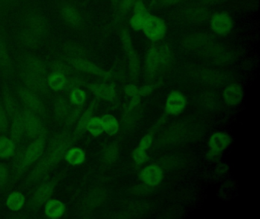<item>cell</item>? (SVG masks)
<instances>
[{"instance_id": "obj_1", "label": "cell", "mask_w": 260, "mask_h": 219, "mask_svg": "<svg viewBox=\"0 0 260 219\" xmlns=\"http://www.w3.org/2000/svg\"><path fill=\"white\" fill-rule=\"evenodd\" d=\"M74 141L73 134L69 131H63L54 135L50 141L46 151L39 158V162L28 175L26 182L28 184H35L43 179L51 169L64 158L65 154L72 147Z\"/></svg>"}, {"instance_id": "obj_2", "label": "cell", "mask_w": 260, "mask_h": 219, "mask_svg": "<svg viewBox=\"0 0 260 219\" xmlns=\"http://www.w3.org/2000/svg\"><path fill=\"white\" fill-rule=\"evenodd\" d=\"M56 8L62 22L68 28L78 32L86 29V15L75 0H56Z\"/></svg>"}, {"instance_id": "obj_3", "label": "cell", "mask_w": 260, "mask_h": 219, "mask_svg": "<svg viewBox=\"0 0 260 219\" xmlns=\"http://www.w3.org/2000/svg\"><path fill=\"white\" fill-rule=\"evenodd\" d=\"M19 25L40 38L43 42L49 35V21L38 8H28L22 12L19 17Z\"/></svg>"}, {"instance_id": "obj_4", "label": "cell", "mask_w": 260, "mask_h": 219, "mask_svg": "<svg viewBox=\"0 0 260 219\" xmlns=\"http://www.w3.org/2000/svg\"><path fill=\"white\" fill-rule=\"evenodd\" d=\"M15 66L26 72L45 76H48L49 70V65L44 59L28 52H22L18 55Z\"/></svg>"}, {"instance_id": "obj_5", "label": "cell", "mask_w": 260, "mask_h": 219, "mask_svg": "<svg viewBox=\"0 0 260 219\" xmlns=\"http://www.w3.org/2000/svg\"><path fill=\"white\" fill-rule=\"evenodd\" d=\"M15 76H17L19 83L39 95H46L51 92L47 76L26 72L17 68H16Z\"/></svg>"}, {"instance_id": "obj_6", "label": "cell", "mask_w": 260, "mask_h": 219, "mask_svg": "<svg viewBox=\"0 0 260 219\" xmlns=\"http://www.w3.org/2000/svg\"><path fill=\"white\" fill-rule=\"evenodd\" d=\"M15 91L22 104L25 105L35 114L39 115L41 118L45 120L46 117V109H45L44 102L39 97V94L28 89L19 82L16 84Z\"/></svg>"}, {"instance_id": "obj_7", "label": "cell", "mask_w": 260, "mask_h": 219, "mask_svg": "<svg viewBox=\"0 0 260 219\" xmlns=\"http://www.w3.org/2000/svg\"><path fill=\"white\" fill-rule=\"evenodd\" d=\"M62 173L54 176L49 180L45 181L39 185L33 193L29 202V207L31 210L39 209L41 206L46 203L52 196L55 187L60 181Z\"/></svg>"}, {"instance_id": "obj_8", "label": "cell", "mask_w": 260, "mask_h": 219, "mask_svg": "<svg viewBox=\"0 0 260 219\" xmlns=\"http://www.w3.org/2000/svg\"><path fill=\"white\" fill-rule=\"evenodd\" d=\"M16 71L15 62L10 54L5 29L0 23V73L7 78L14 76Z\"/></svg>"}, {"instance_id": "obj_9", "label": "cell", "mask_w": 260, "mask_h": 219, "mask_svg": "<svg viewBox=\"0 0 260 219\" xmlns=\"http://www.w3.org/2000/svg\"><path fill=\"white\" fill-rule=\"evenodd\" d=\"M47 145V130L46 129L34 138L32 142L26 148L22 149L24 164L28 169L30 166L36 162L45 152Z\"/></svg>"}, {"instance_id": "obj_10", "label": "cell", "mask_w": 260, "mask_h": 219, "mask_svg": "<svg viewBox=\"0 0 260 219\" xmlns=\"http://www.w3.org/2000/svg\"><path fill=\"white\" fill-rule=\"evenodd\" d=\"M25 126V135L28 138L34 139L39 136L46 128L44 126L42 119L25 105L21 108Z\"/></svg>"}, {"instance_id": "obj_11", "label": "cell", "mask_w": 260, "mask_h": 219, "mask_svg": "<svg viewBox=\"0 0 260 219\" xmlns=\"http://www.w3.org/2000/svg\"><path fill=\"white\" fill-rule=\"evenodd\" d=\"M60 59V58H59ZM63 60L71 64L77 71H83L88 74L95 75L104 79H111L112 74L109 71L102 69L95 64L91 62L85 57H68L64 58Z\"/></svg>"}, {"instance_id": "obj_12", "label": "cell", "mask_w": 260, "mask_h": 219, "mask_svg": "<svg viewBox=\"0 0 260 219\" xmlns=\"http://www.w3.org/2000/svg\"><path fill=\"white\" fill-rule=\"evenodd\" d=\"M142 30L150 41H158L165 36L167 26L160 18L151 15L146 21Z\"/></svg>"}, {"instance_id": "obj_13", "label": "cell", "mask_w": 260, "mask_h": 219, "mask_svg": "<svg viewBox=\"0 0 260 219\" xmlns=\"http://www.w3.org/2000/svg\"><path fill=\"white\" fill-rule=\"evenodd\" d=\"M121 41L124 51L128 58L129 70L132 76H136L139 72V62L137 57L136 53L134 49L132 38L127 29H124L121 31Z\"/></svg>"}, {"instance_id": "obj_14", "label": "cell", "mask_w": 260, "mask_h": 219, "mask_svg": "<svg viewBox=\"0 0 260 219\" xmlns=\"http://www.w3.org/2000/svg\"><path fill=\"white\" fill-rule=\"evenodd\" d=\"M150 15L142 0H137L133 7V15L130 18L131 27L134 30H142L144 24Z\"/></svg>"}, {"instance_id": "obj_15", "label": "cell", "mask_w": 260, "mask_h": 219, "mask_svg": "<svg viewBox=\"0 0 260 219\" xmlns=\"http://www.w3.org/2000/svg\"><path fill=\"white\" fill-rule=\"evenodd\" d=\"M15 36H16L17 42L22 47L27 49H31V50L39 48L44 43L40 38H38L37 36L33 34L32 33L28 31L26 29L24 28L19 24L16 28Z\"/></svg>"}, {"instance_id": "obj_16", "label": "cell", "mask_w": 260, "mask_h": 219, "mask_svg": "<svg viewBox=\"0 0 260 219\" xmlns=\"http://www.w3.org/2000/svg\"><path fill=\"white\" fill-rule=\"evenodd\" d=\"M98 101L99 98L95 97L92 100V103H90L87 110H86V111L83 114H82L81 117H80L78 121H77L75 131L73 133V138H74V141H77L78 138H80L85 133L86 131H87L86 128H87L88 123H89V120H91L92 115H93L94 111H95L97 104H98Z\"/></svg>"}, {"instance_id": "obj_17", "label": "cell", "mask_w": 260, "mask_h": 219, "mask_svg": "<svg viewBox=\"0 0 260 219\" xmlns=\"http://www.w3.org/2000/svg\"><path fill=\"white\" fill-rule=\"evenodd\" d=\"M232 27V20L229 15L225 12L216 13L211 17V29L218 34H228L231 31Z\"/></svg>"}, {"instance_id": "obj_18", "label": "cell", "mask_w": 260, "mask_h": 219, "mask_svg": "<svg viewBox=\"0 0 260 219\" xmlns=\"http://www.w3.org/2000/svg\"><path fill=\"white\" fill-rule=\"evenodd\" d=\"M86 86L99 99L112 102L116 98V91L113 85L100 83H86Z\"/></svg>"}, {"instance_id": "obj_19", "label": "cell", "mask_w": 260, "mask_h": 219, "mask_svg": "<svg viewBox=\"0 0 260 219\" xmlns=\"http://www.w3.org/2000/svg\"><path fill=\"white\" fill-rule=\"evenodd\" d=\"M162 170L156 164H150L143 169L141 173V179L149 187H156L162 180Z\"/></svg>"}, {"instance_id": "obj_20", "label": "cell", "mask_w": 260, "mask_h": 219, "mask_svg": "<svg viewBox=\"0 0 260 219\" xmlns=\"http://www.w3.org/2000/svg\"><path fill=\"white\" fill-rule=\"evenodd\" d=\"M186 106L185 97L179 91H173L168 96L166 103V111L170 115L181 114Z\"/></svg>"}, {"instance_id": "obj_21", "label": "cell", "mask_w": 260, "mask_h": 219, "mask_svg": "<svg viewBox=\"0 0 260 219\" xmlns=\"http://www.w3.org/2000/svg\"><path fill=\"white\" fill-rule=\"evenodd\" d=\"M208 15V9L202 6H189L183 12V18L191 24H202L207 21Z\"/></svg>"}, {"instance_id": "obj_22", "label": "cell", "mask_w": 260, "mask_h": 219, "mask_svg": "<svg viewBox=\"0 0 260 219\" xmlns=\"http://www.w3.org/2000/svg\"><path fill=\"white\" fill-rule=\"evenodd\" d=\"M10 126V139L17 144L20 142L22 137L25 135V126H24L23 117L21 109L16 113V115L11 120Z\"/></svg>"}, {"instance_id": "obj_23", "label": "cell", "mask_w": 260, "mask_h": 219, "mask_svg": "<svg viewBox=\"0 0 260 219\" xmlns=\"http://www.w3.org/2000/svg\"><path fill=\"white\" fill-rule=\"evenodd\" d=\"M1 100H2L4 109H5L6 112L8 115L9 120L11 121L12 119L16 115V113L20 110L17 100L15 98L13 93L7 87L4 88L3 97Z\"/></svg>"}, {"instance_id": "obj_24", "label": "cell", "mask_w": 260, "mask_h": 219, "mask_svg": "<svg viewBox=\"0 0 260 219\" xmlns=\"http://www.w3.org/2000/svg\"><path fill=\"white\" fill-rule=\"evenodd\" d=\"M231 143V138L228 134L216 132L213 134L208 141L210 149L215 152H222L226 149Z\"/></svg>"}, {"instance_id": "obj_25", "label": "cell", "mask_w": 260, "mask_h": 219, "mask_svg": "<svg viewBox=\"0 0 260 219\" xmlns=\"http://www.w3.org/2000/svg\"><path fill=\"white\" fill-rule=\"evenodd\" d=\"M146 65L149 76H153L160 66L159 49L155 46H150L147 50Z\"/></svg>"}, {"instance_id": "obj_26", "label": "cell", "mask_w": 260, "mask_h": 219, "mask_svg": "<svg viewBox=\"0 0 260 219\" xmlns=\"http://www.w3.org/2000/svg\"><path fill=\"white\" fill-rule=\"evenodd\" d=\"M223 97L226 103L231 105H237L240 103L243 97V91L240 85L231 84L228 85L223 92Z\"/></svg>"}, {"instance_id": "obj_27", "label": "cell", "mask_w": 260, "mask_h": 219, "mask_svg": "<svg viewBox=\"0 0 260 219\" xmlns=\"http://www.w3.org/2000/svg\"><path fill=\"white\" fill-rule=\"evenodd\" d=\"M45 212L47 217L57 219L62 217L65 212V205L57 199H50L45 203Z\"/></svg>"}, {"instance_id": "obj_28", "label": "cell", "mask_w": 260, "mask_h": 219, "mask_svg": "<svg viewBox=\"0 0 260 219\" xmlns=\"http://www.w3.org/2000/svg\"><path fill=\"white\" fill-rule=\"evenodd\" d=\"M49 68L51 72L58 73L67 77L77 75V70L71 64L61 59H56L53 60L50 63Z\"/></svg>"}, {"instance_id": "obj_29", "label": "cell", "mask_w": 260, "mask_h": 219, "mask_svg": "<svg viewBox=\"0 0 260 219\" xmlns=\"http://www.w3.org/2000/svg\"><path fill=\"white\" fill-rule=\"evenodd\" d=\"M211 42V38L205 33H194L186 36L183 43L187 47L190 48H198L203 47Z\"/></svg>"}, {"instance_id": "obj_30", "label": "cell", "mask_w": 260, "mask_h": 219, "mask_svg": "<svg viewBox=\"0 0 260 219\" xmlns=\"http://www.w3.org/2000/svg\"><path fill=\"white\" fill-rule=\"evenodd\" d=\"M71 111V106L68 100L63 97H59L54 104V116L57 120L63 122Z\"/></svg>"}, {"instance_id": "obj_31", "label": "cell", "mask_w": 260, "mask_h": 219, "mask_svg": "<svg viewBox=\"0 0 260 219\" xmlns=\"http://www.w3.org/2000/svg\"><path fill=\"white\" fill-rule=\"evenodd\" d=\"M64 159L71 165H79L84 162L86 154L80 148H71L65 154Z\"/></svg>"}, {"instance_id": "obj_32", "label": "cell", "mask_w": 260, "mask_h": 219, "mask_svg": "<svg viewBox=\"0 0 260 219\" xmlns=\"http://www.w3.org/2000/svg\"><path fill=\"white\" fill-rule=\"evenodd\" d=\"M16 144L10 138L0 135V158L7 159L16 153Z\"/></svg>"}, {"instance_id": "obj_33", "label": "cell", "mask_w": 260, "mask_h": 219, "mask_svg": "<svg viewBox=\"0 0 260 219\" xmlns=\"http://www.w3.org/2000/svg\"><path fill=\"white\" fill-rule=\"evenodd\" d=\"M47 79L51 90L55 91L64 90L67 84V76L58 73L51 72L48 75Z\"/></svg>"}, {"instance_id": "obj_34", "label": "cell", "mask_w": 260, "mask_h": 219, "mask_svg": "<svg viewBox=\"0 0 260 219\" xmlns=\"http://www.w3.org/2000/svg\"><path fill=\"white\" fill-rule=\"evenodd\" d=\"M25 203V197L20 192H13L7 199V205L12 211H19Z\"/></svg>"}, {"instance_id": "obj_35", "label": "cell", "mask_w": 260, "mask_h": 219, "mask_svg": "<svg viewBox=\"0 0 260 219\" xmlns=\"http://www.w3.org/2000/svg\"><path fill=\"white\" fill-rule=\"evenodd\" d=\"M101 119L105 132L111 136L115 135L119 129V125H118L116 118L111 114H106V115L103 116Z\"/></svg>"}, {"instance_id": "obj_36", "label": "cell", "mask_w": 260, "mask_h": 219, "mask_svg": "<svg viewBox=\"0 0 260 219\" xmlns=\"http://www.w3.org/2000/svg\"><path fill=\"white\" fill-rule=\"evenodd\" d=\"M86 129L93 136L97 137L101 135L104 132V127H103L102 119L100 117H92L91 120H89V123H88Z\"/></svg>"}, {"instance_id": "obj_37", "label": "cell", "mask_w": 260, "mask_h": 219, "mask_svg": "<svg viewBox=\"0 0 260 219\" xmlns=\"http://www.w3.org/2000/svg\"><path fill=\"white\" fill-rule=\"evenodd\" d=\"M83 112V104L80 106H77L75 108L70 111L67 118L65 119L64 123L66 127L70 128L74 126L76 123H77L80 117H81L82 114Z\"/></svg>"}, {"instance_id": "obj_38", "label": "cell", "mask_w": 260, "mask_h": 219, "mask_svg": "<svg viewBox=\"0 0 260 219\" xmlns=\"http://www.w3.org/2000/svg\"><path fill=\"white\" fill-rule=\"evenodd\" d=\"M70 100L75 106L84 104L86 99V91L80 88H74L70 91Z\"/></svg>"}, {"instance_id": "obj_39", "label": "cell", "mask_w": 260, "mask_h": 219, "mask_svg": "<svg viewBox=\"0 0 260 219\" xmlns=\"http://www.w3.org/2000/svg\"><path fill=\"white\" fill-rule=\"evenodd\" d=\"M137 0H118L116 6H118V18H122L128 14L133 9Z\"/></svg>"}, {"instance_id": "obj_40", "label": "cell", "mask_w": 260, "mask_h": 219, "mask_svg": "<svg viewBox=\"0 0 260 219\" xmlns=\"http://www.w3.org/2000/svg\"><path fill=\"white\" fill-rule=\"evenodd\" d=\"M86 85L84 79L79 76L78 75H74V76H68L67 77V84L65 86V91L70 92L71 90L74 88H80Z\"/></svg>"}, {"instance_id": "obj_41", "label": "cell", "mask_w": 260, "mask_h": 219, "mask_svg": "<svg viewBox=\"0 0 260 219\" xmlns=\"http://www.w3.org/2000/svg\"><path fill=\"white\" fill-rule=\"evenodd\" d=\"M11 182V176L8 167L0 162V188L7 189Z\"/></svg>"}, {"instance_id": "obj_42", "label": "cell", "mask_w": 260, "mask_h": 219, "mask_svg": "<svg viewBox=\"0 0 260 219\" xmlns=\"http://www.w3.org/2000/svg\"><path fill=\"white\" fill-rule=\"evenodd\" d=\"M8 115L4 109V105H3L2 100H0V135L2 134L6 133L9 126Z\"/></svg>"}, {"instance_id": "obj_43", "label": "cell", "mask_w": 260, "mask_h": 219, "mask_svg": "<svg viewBox=\"0 0 260 219\" xmlns=\"http://www.w3.org/2000/svg\"><path fill=\"white\" fill-rule=\"evenodd\" d=\"M19 0H0V18L5 16Z\"/></svg>"}, {"instance_id": "obj_44", "label": "cell", "mask_w": 260, "mask_h": 219, "mask_svg": "<svg viewBox=\"0 0 260 219\" xmlns=\"http://www.w3.org/2000/svg\"><path fill=\"white\" fill-rule=\"evenodd\" d=\"M133 158L137 164H142L148 159L147 152L144 149L138 147L133 152Z\"/></svg>"}, {"instance_id": "obj_45", "label": "cell", "mask_w": 260, "mask_h": 219, "mask_svg": "<svg viewBox=\"0 0 260 219\" xmlns=\"http://www.w3.org/2000/svg\"><path fill=\"white\" fill-rule=\"evenodd\" d=\"M159 61H160V65H166L169 63L170 59V49L167 46H162L159 47Z\"/></svg>"}, {"instance_id": "obj_46", "label": "cell", "mask_w": 260, "mask_h": 219, "mask_svg": "<svg viewBox=\"0 0 260 219\" xmlns=\"http://www.w3.org/2000/svg\"><path fill=\"white\" fill-rule=\"evenodd\" d=\"M116 156V150L113 146H110L103 152V159L105 162H112Z\"/></svg>"}, {"instance_id": "obj_47", "label": "cell", "mask_w": 260, "mask_h": 219, "mask_svg": "<svg viewBox=\"0 0 260 219\" xmlns=\"http://www.w3.org/2000/svg\"><path fill=\"white\" fill-rule=\"evenodd\" d=\"M152 142H153V137H152L150 134H147V135H144L138 147L141 148V149H144V150H147L151 145Z\"/></svg>"}, {"instance_id": "obj_48", "label": "cell", "mask_w": 260, "mask_h": 219, "mask_svg": "<svg viewBox=\"0 0 260 219\" xmlns=\"http://www.w3.org/2000/svg\"><path fill=\"white\" fill-rule=\"evenodd\" d=\"M153 85H144L141 88H138V94L140 96H147L150 94L153 91Z\"/></svg>"}, {"instance_id": "obj_49", "label": "cell", "mask_w": 260, "mask_h": 219, "mask_svg": "<svg viewBox=\"0 0 260 219\" xmlns=\"http://www.w3.org/2000/svg\"><path fill=\"white\" fill-rule=\"evenodd\" d=\"M125 94L129 97H134L138 94V88L135 85H127L125 87Z\"/></svg>"}, {"instance_id": "obj_50", "label": "cell", "mask_w": 260, "mask_h": 219, "mask_svg": "<svg viewBox=\"0 0 260 219\" xmlns=\"http://www.w3.org/2000/svg\"><path fill=\"white\" fill-rule=\"evenodd\" d=\"M220 152H215V151L210 150V152H208V155H207V158L209 161H217L220 160Z\"/></svg>"}, {"instance_id": "obj_51", "label": "cell", "mask_w": 260, "mask_h": 219, "mask_svg": "<svg viewBox=\"0 0 260 219\" xmlns=\"http://www.w3.org/2000/svg\"><path fill=\"white\" fill-rule=\"evenodd\" d=\"M141 102V96L139 94L132 97V100H131L130 103H129L128 111H132L135 106H138Z\"/></svg>"}, {"instance_id": "obj_52", "label": "cell", "mask_w": 260, "mask_h": 219, "mask_svg": "<svg viewBox=\"0 0 260 219\" xmlns=\"http://www.w3.org/2000/svg\"><path fill=\"white\" fill-rule=\"evenodd\" d=\"M182 1L183 0H159L161 4L167 6H174Z\"/></svg>"}, {"instance_id": "obj_53", "label": "cell", "mask_w": 260, "mask_h": 219, "mask_svg": "<svg viewBox=\"0 0 260 219\" xmlns=\"http://www.w3.org/2000/svg\"><path fill=\"white\" fill-rule=\"evenodd\" d=\"M201 1H202L205 3H208V4H211V3H218V2L221 1V0H201Z\"/></svg>"}, {"instance_id": "obj_54", "label": "cell", "mask_w": 260, "mask_h": 219, "mask_svg": "<svg viewBox=\"0 0 260 219\" xmlns=\"http://www.w3.org/2000/svg\"><path fill=\"white\" fill-rule=\"evenodd\" d=\"M113 2L115 3V5H116L117 3H118V0H113Z\"/></svg>"}]
</instances>
